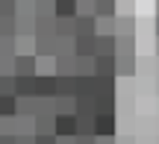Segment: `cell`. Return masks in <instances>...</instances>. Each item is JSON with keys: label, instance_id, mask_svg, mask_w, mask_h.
I'll return each instance as SVG.
<instances>
[{"label": "cell", "instance_id": "obj_1", "mask_svg": "<svg viewBox=\"0 0 159 144\" xmlns=\"http://www.w3.org/2000/svg\"><path fill=\"white\" fill-rule=\"evenodd\" d=\"M53 135L56 138H74L77 135V118L74 115H53Z\"/></svg>", "mask_w": 159, "mask_h": 144}, {"label": "cell", "instance_id": "obj_2", "mask_svg": "<svg viewBox=\"0 0 159 144\" xmlns=\"http://www.w3.org/2000/svg\"><path fill=\"white\" fill-rule=\"evenodd\" d=\"M91 124H94L91 129L94 138H115V115H94Z\"/></svg>", "mask_w": 159, "mask_h": 144}, {"label": "cell", "instance_id": "obj_3", "mask_svg": "<svg viewBox=\"0 0 159 144\" xmlns=\"http://www.w3.org/2000/svg\"><path fill=\"white\" fill-rule=\"evenodd\" d=\"M53 74H56V76H74L77 74V56H74V53L53 56Z\"/></svg>", "mask_w": 159, "mask_h": 144}, {"label": "cell", "instance_id": "obj_4", "mask_svg": "<svg viewBox=\"0 0 159 144\" xmlns=\"http://www.w3.org/2000/svg\"><path fill=\"white\" fill-rule=\"evenodd\" d=\"M35 97H56V74H35Z\"/></svg>", "mask_w": 159, "mask_h": 144}, {"label": "cell", "instance_id": "obj_5", "mask_svg": "<svg viewBox=\"0 0 159 144\" xmlns=\"http://www.w3.org/2000/svg\"><path fill=\"white\" fill-rule=\"evenodd\" d=\"M91 74L94 76H106V80H115V56H94Z\"/></svg>", "mask_w": 159, "mask_h": 144}, {"label": "cell", "instance_id": "obj_6", "mask_svg": "<svg viewBox=\"0 0 159 144\" xmlns=\"http://www.w3.org/2000/svg\"><path fill=\"white\" fill-rule=\"evenodd\" d=\"M39 68H35V56H15V68H12V76H35Z\"/></svg>", "mask_w": 159, "mask_h": 144}, {"label": "cell", "instance_id": "obj_7", "mask_svg": "<svg viewBox=\"0 0 159 144\" xmlns=\"http://www.w3.org/2000/svg\"><path fill=\"white\" fill-rule=\"evenodd\" d=\"M118 0H91V15L94 18H115Z\"/></svg>", "mask_w": 159, "mask_h": 144}, {"label": "cell", "instance_id": "obj_8", "mask_svg": "<svg viewBox=\"0 0 159 144\" xmlns=\"http://www.w3.org/2000/svg\"><path fill=\"white\" fill-rule=\"evenodd\" d=\"M74 56H94V35H74Z\"/></svg>", "mask_w": 159, "mask_h": 144}, {"label": "cell", "instance_id": "obj_9", "mask_svg": "<svg viewBox=\"0 0 159 144\" xmlns=\"http://www.w3.org/2000/svg\"><path fill=\"white\" fill-rule=\"evenodd\" d=\"M94 56H115V35H94Z\"/></svg>", "mask_w": 159, "mask_h": 144}, {"label": "cell", "instance_id": "obj_10", "mask_svg": "<svg viewBox=\"0 0 159 144\" xmlns=\"http://www.w3.org/2000/svg\"><path fill=\"white\" fill-rule=\"evenodd\" d=\"M15 97H35V76H15Z\"/></svg>", "mask_w": 159, "mask_h": 144}, {"label": "cell", "instance_id": "obj_11", "mask_svg": "<svg viewBox=\"0 0 159 144\" xmlns=\"http://www.w3.org/2000/svg\"><path fill=\"white\" fill-rule=\"evenodd\" d=\"M56 97H68V100L77 97V82H74V76H56Z\"/></svg>", "mask_w": 159, "mask_h": 144}, {"label": "cell", "instance_id": "obj_12", "mask_svg": "<svg viewBox=\"0 0 159 144\" xmlns=\"http://www.w3.org/2000/svg\"><path fill=\"white\" fill-rule=\"evenodd\" d=\"M77 82V97H94V74H83V76H74Z\"/></svg>", "mask_w": 159, "mask_h": 144}, {"label": "cell", "instance_id": "obj_13", "mask_svg": "<svg viewBox=\"0 0 159 144\" xmlns=\"http://www.w3.org/2000/svg\"><path fill=\"white\" fill-rule=\"evenodd\" d=\"M74 35H94V15H74Z\"/></svg>", "mask_w": 159, "mask_h": 144}, {"label": "cell", "instance_id": "obj_14", "mask_svg": "<svg viewBox=\"0 0 159 144\" xmlns=\"http://www.w3.org/2000/svg\"><path fill=\"white\" fill-rule=\"evenodd\" d=\"M74 118H94V97H74Z\"/></svg>", "mask_w": 159, "mask_h": 144}, {"label": "cell", "instance_id": "obj_15", "mask_svg": "<svg viewBox=\"0 0 159 144\" xmlns=\"http://www.w3.org/2000/svg\"><path fill=\"white\" fill-rule=\"evenodd\" d=\"M136 74V56H115V76H133Z\"/></svg>", "mask_w": 159, "mask_h": 144}, {"label": "cell", "instance_id": "obj_16", "mask_svg": "<svg viewBox=\"0 0 159 144\" xmlns=\"http://www.w3.org/2000/svg\"><path fill=\"white\" fill-rule=\"evenodd\" d=\"M35 115V97H15V118H33Z\"/></svg>", "mask_w": 159, "mask_h": 144}, {"label": "cell", "instance_id": "obj_17", "mask_svg": "<svg viewBox=\"0 0 159 144\" xmlns=\"http://www.w3.org/2000/svg\"><path fill=\"white\" fill-rule=\"evenodd\" d=\"M77 0H53V18H74Z\"/></svg>", "mask_w": 159, "mask_h": 144}, {"label": "cell", "instance_id": "obj_18", "mask_svg": "<svg viewBox=\"0 0 159 144\" xmlns=\"http://www.w3.org/2000/svg\"><path fill=\"white\" fill-rule=\"evenodd\" d=\"M53 35H71L74 38V18H53Z\"/></svg>", "mask_w": 159, "mask_h": 144}, {"label": "cell", "instance_id": "obj_19", "mask_svg": "<svg viewBox=\"0 0 159 144\" xmlns=\"http://www.w3.org/2000/svg\"><path fill=\"white\" fill-rule=\"evenodd\" d=\"M133 27H136V18H133V15H127V18L115 15V35H133V33H136Z\"/></svg>", "mask_w": 159, "mask_h": 144}, {"label": "cell", "instance_id": "obj_20", "mask_svg": "<svg viewBox=\"0 0 159 144\" xmlns=\"http://www.w3.org/2000/svg\"><path fill=\"white\" fill-rule=\"evenodd\" d=\"M94 35H115V18H94Z\"/></svg>", "mask_w": 159, "mask_h": 144}, {"label": "cell", "instance_id": "obj_21", "mask_svg": "<svg viewBox=\"0 0 159 144\" xmlns=\"http://www.w3.org/2000/svg\"><path fill=\"white\" fill-rule=\"evenodd\" d=\"M94 115H115V97H94Z\"/></svg>", "mask_w": 159, "mask_h": 144}, {"label": "cell", "instance_id": "obj_22", "mask_svg": "<svg viewBox=\"0 0 159 144\" xmlns=\"http://www.w3.org/2000/svg\"><path fill=\"white\" fill-rule=\"evenodd\" d=\"M0 56H15V35H0Z\"/></svg>", "mask_w": 159, "mask_h": 144}, {"label": "cell", "instance_id": "obj_23", "mask_svg": "<svg viewBox=\"0 0 159 144\" xmlns=\"http://www.w3.org/2000/svg\"><path fill=\"white\" fill-rule=\"evenodd\" d=\"M0 97H15V76H0Z\"/></svg>", "mask_w": 159, "mask_h": 144}, {"label": "cell", "instance_id": "obj_24", "mask_svg": "<svg viewBox=\"0 0 159 144\" xmlns=\"http://www.w3.org/2000/svg\"><path fill=\"white\" fill-rule=\"evenodd\" d=\"M0 35H15V15H0Z\"/></svg>", "mask_w": 159, "mask_h": 144}, {"label": "cell", "instance_id": "obj_25", "mask_svg": "<svg viewBox=\"0 0 159 144\" xmlns=\"http://www.w3.org/2000/svg\"><path fill=\"white\" fill-rule=\"evenodd\" d=\"M0 118H15V97H0Z\"/></svg>", "mask_w": 159, "mask_h": 144}, {"label": "cell", "instance_id": "obj_26", "mask_svg": "<svg viewBox=\"0 0 159 144\" xmlns=\"http://www.w3.org/2000/svg\"><path fill=\"white\" fill-rule=\"evenodd\" d=\"M91 62H94V56H77V74H74V76L91 74Z\"/></svg>", "mask_w": 159, "mask_h": 144}, {"label": "cell", "instance_id": "obj_27", "mask_svg": "<svg viewBox=\"0 0 159 144\" xmlns=\"http://www.w3.org/2000/svg\"><path fill=\"white\" fill-rule=\"evenodd\" d=\"M91 129H94L91 118H77V135H91Z\"/></svg>", "mask_w": 159, "mask_h": 144}, {"label": "cell", "instance_id": "obj_28", "mask_svg": "<svg viewBox=\"0 0 159 144\" xmlns=\"http://www.w3.org/2000/svg\"><path fill=\"white\" fill-rule=\"evenodd\" d=\"M33 144H56V135H33Z\"/></svg>", "mask_w": 159, "mask_h": 144}, {"label": "cell", "instance_id": "obj_29", "mask_svg": "<svg viewBox=\"0 0 159 144\" xmlns=\"http://www.w3.org/2000/svg\"><path fill=\"white\" fill-rule=\"evenodd\" d=\"M74 144H94V135H74Z\"/></svg>", "mask_w": 159, "mask_h": 144}, {"label": "cell", "instance_id": "obj_30", "mask_svg": "<svg viewBox=\"0 0 159 144\" xmlns=\"http://www.w3.org/2000/svg\"><path fill=\"white\" fill-rule=\"evenodd\" d=\"M15 144H33V135H15Z\"/></svg>", "mask_w": 159, "mask_h": 144}, {"label": "cell", "instance_id": "obj_31", "mask_svg": "<svg viewBox=\"0 0 159 144\" xmlns=\"http://www.w3.org/2000/svg\"><path fill=\"white\" fill-rule=\"evenodd\" d=\"M0 144H15V135H0Z\"/></svg>", "mask_w": 159, "mask_h": 144}, {"label": "cell", "instance_id": "obj_32", "mask_svg": "<svg viewBox=\"0 0 159 144\" xmlns=\"http://www.w3.org/2000/svg\"><path fill=\"white\" fill-rule=\"evenodd\" d=\"M94 144H115V138H94Z\"/></svg>", "mask_w": 159, "mask_h": 144}, {"label": "cell", "instance_id": "obj_33", "mask_svg": "<svg viewBox=\"0 0 159 144\" xmlns=\"http://www.w3.org/2000/svg\"><path fill=\"white\" fill-rule=\"evenodd\" d=\"M115 144H136V138L130 135V138H121V141H115Z\"/></svg>", "mask_w": 159, "mask_h": 144}, {"label": "cell", "instance_id": "obj_34", "mask_svg": "<svg viewBox=\"0 0 159 144\" xmlns=\"http://www.w3.org/2000/svg\"><path fill=\"white\" fill-rule=\"evenodd\" d=\"M156 35H159V18H156Z\"/></svg>", "mask_w": 159, "mask_h": 144}, {"label": "cell", "instance_id": "obj_35", "mask_svg": "<svg viewBox=\"0 0 159 144\" xmlns=\"http://www.w3.org/2000/svg\"><path fill=\"white\" fill-rule=\"evenodd\" d=\"M156 47H159V41H156Z\"/></svg>", "mask_w": 159, "mask_h": 144}]
</instances>
